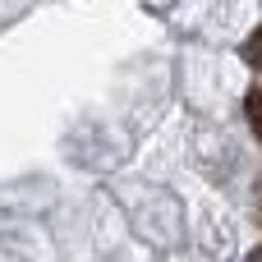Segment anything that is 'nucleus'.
Segmentation results:
<instances>
[{"label": "nucleus", "instance_id": "obj_1", "mask_svg": "<svg viewBox=\"0 0 262 262\" xmlns=\"http://www.w3.org/2000/svg\"><path fill=\"white\" fill-rule=\"evenodd\" d=\"M244 111H249V124H253V134L262 138V88H253V92L244 97Z\"/></svg>", "mask_w": 262, "mask_h": 262}, {"label": "nucleus", "instance_id": "obj_3", "mask_svg": "<svg viewBox=\"0 0 262 262\" xmlns=\"http://www.w3.org/2000/svg\"><path fill=\"white\" fill-rule=\"evenodd\" d=\"M258 221H262V198H258Z\"/></svg>", "mask_w": 262, "mask_h": 262}, {"label": "nucleus", "instance_id": "obj_2", "mask_svg": "<svg viewBox=\"0 0 262 262\" xmlns=\"http://www.w3.org/2000/svg\"><path fill=\"white\" fill-rule=\"evenodd\" d=\"M244 60H249V64H253V69L262 74V28L253 32V37H249V41H244Z\"/></svg>", "mask_w": 262, "mask_h": 262}]
</instances>
